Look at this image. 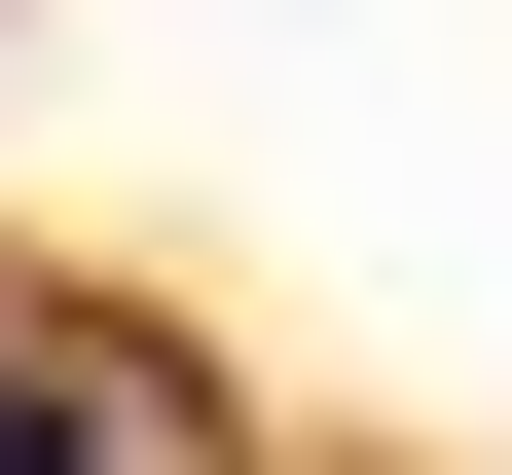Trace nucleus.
Instances as JSON below:
<instances>
[{
    "label": "nucleus",
    "mask_w": 512,
    "mask_h": 475,
    "mask_svg": "<svg viewBox=\"0 0 512 475\" xmlns=\"http://www.w3.org/2000/svg\"><path fill=\"white\" fill-rule=\"evenodd\" d=\"M0 475H110V402H74V366H0Z\"/></svg>",
    "instance_id": "nucleus-1"
}]
</instances>
